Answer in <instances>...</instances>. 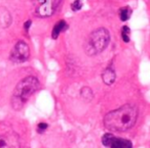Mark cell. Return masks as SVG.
<instances>
[{
  "mask_svg": "<svg viewBox=\"0 0 150 148\" xmlns=\"http://www.w3.org/2000/svg\"><path fill=\"white\" fill-rule=\"evenodd\" d=\"M31 24H32V22L30 21V20H29V21H27V22H26L25 24H24V29H25V30H26V31H27V32L29 31L30 27H31Z\"/></svg>",
  "mask_w": 150,
  "mask_h": 148,
  "instance_id": "obj_16",
  "label": "cell"
},
{
  "mask_svg": "<svg viewBox=\"0 0 150 148\" xmlns=\"http://www.w3.org/2000/svg\"><path fill=\"white\" fill-rule=\"evenodd\" d=\"M13 17L6 7L0 6V28H8L11 25Z\"/></svg>",
  "mask_w": 150,
  "mask_h": 148,
  "instance_id": "obj_8",
  "label": "cell"
},
{
  "mask_svg": "<svg viewBox=\"0 0 150 148\" xmlns=\"http://www.w3.org/2000/svg\"><path fill=\"white\" fill-rule=\"evenodd\" d=\"M29 57L30 48L28 44L25 41H18L11 52V55H9L11 60L16 64H22L27 61Z\"/></svg>",
  "mask_w": 150,
  "mask_h": 148,
  "instance_id": "obj_5",
  "label": "cell"
},
{
  "mask_svg": "<svg viewBox=\"0 0 150 148\" xmlns=\"http://www.w3.org/2000/svg\"><path fill=\"white\" fill-rule=\"evenodd\" d=\"M121 38L125 43H129L131 40V30L127 26H123L121 29Z\"/></svg>",
  "mask_w": 150,
  "mask_h": 148,
  "instance_id": "obj_13",
  "label": "cell"
},
{
  "mask_svg": "<svg viewBox=\"0 0 150 148\" xmlns=\"http://www.w3.org/2000/svg\"><path fill=\"white\" fill-rule=\"evenodd\" d=\"M102 80L104 82V84L107 85V86H111L115 82V80H116V74H115L114 68L111 66H107L104 70V72L102 73Z\"/></svg>",
  "mask_w": 150,
  "mask_h": 148,
  "instance_id": "obj_7",
  "label": "cell"
},
{
  "mask_svg": "<svg viewBox=\"0 0 150 148\" xmlns=\"http://www.w3.org/2000/svg\"><path fill=\"white\" fill-rule=\"evenodd\" d=\"M40 83L36 77L28 76L21 80L13 90L11 96V106L19 110L26 104L29 98L39 89Z\"/></svg>",
  "mask_w": 150,
  "mask_h": 148,
  "instance_id": "obj_2",
  "label": "cell"
},
{
  "mask_svg": "<svg viewBox=\"0 0 150 148\" xmlns=\"http://www.w3.org/2000/svg\"><path fill=\"white\" fill-rule=\"evenodd\" d=\"M47 128H48V125L46 123H39L37 125V132L39 134H42L43 132L46 131Z\"/></svg>",
  "mask_w": 150,
  "mask_h": 148,
  "instance_id": "obj_15",
  "label": "cell"
},
{
  "mask_svg": "<svg viewBox=\"0 0 150 148\" xmlns=\"http://www.w3.org/2000/svg\"><path fill=\"white\" fill-rule=\"evenodd\" d=\"M80 96H81V98L83 100L91 101L94 98V92H93V90L90 87H83L80 90Z\"/></svg>",
  "mask_w": 150,
  "mask_h": 148,
  "instance_id": "obj_12",
  "label": "cell"
},
{
  "mask_svg": "<svg viewBox=\"0 0 150 148\" xmlns=\"http://www.w3.org/2000/svg\"><path fill=\"white\" fill-rule=\"evenodd\" d=\"M137 119V107L132 104H125L106 113L104 126L109 132H125L135 126Z\"/></svg>",
  "mask_w": 150,
  "mask_h": 148,
  "instance_id": "obj_1",
  "label": "cell"
},
{
  "mask_svg": "<svg viewBox=\"0 0 150 148\" xmlns=\"http://www.w3.org/2000/svg\"><path fill=\"white\" fill-rule=\"evenodd\" d=\"M71 8L73 11H78L82 8V2L81 0H74L73 3L71 4Z\"/></svg>",
  "mask_w": 150,
  "mask_h": 148,
  "instance_id": "obj_14",
  "label": "cell"
},
{
  "mask_svg": "<svg viewBox=\"0 0 150 148\" xmlns=\"http://www.w3.org/2000/svg\"><path fill=\"white\" fill-rule=\"evenodd\" d=\"M110 42V33L106 28H98L91 32L83 44V50L86 55L95 56L103 52Z\"/></svg>",
  "mask_w": 150,
  "mask_h": 148,
  "instance_id": "obj_3",
  "label": "cell"
},
{
  "mask_svg": "<svg viewBox=\"0 0 150 148\" xmlns=\"http://www.w3.org/2000/svg\"><path fill=\"white\" fill-rule=\"evenodd\" d=\"M68 29V24L64 21V20H61V21L57 22L56 25L54 26L52 28V39H58V37L65 32L66 30Z\"/></svg>",
  "mask_w": 150,
  "mask_h": 148,
  "instance_id": "obj_9",
  "label": "cell"
},
{
  "mask_svg": "<svg viewBox=\"0 0 150 148\" xmlns=\"http://www.w3.org/2000/svg\"><path fill=\"white\" fill-rule=\"evenodd\" d=\"M132 8L129 6H123L119 9V17L121 22H127L132 17Z\"/></svg>",
  "mask_w": 150,
  "mask_h": 148,
  "instance_id": "obj_11",
  "label": "cell"
},
{
  "mask_svg": "<svg viewBox=\"0 0 150 148\" xmlns=\"http://www.w3.org/2000/svg\"><path fill=\"white\" fill-rule=\"evenodd\" d=\"M0 148H19L17 141L4 135H0Z\"/></svg>",
  "mask_w": 150,
  "mask_h": 148,
  "instance_id": "obj_10",
  "label": "cell"
},
{
  "mask_svg": "<svg viewBox=\"0 0 150 148\" xmlns=\"http://www.w3.org/2000/svg\"><path fill=\"white\" fill-rule=\"evenodd\" d=\"M35 15L39 17H48L54 13L58 1L56 0H32Z\"/></svg>",
  "mask_w": 150,
  "mask_h": 148,
  "instance_id": "obj_4",
  "label": "cell"
},
{
  "mask_svg": "<svg viewBox=\"0 0 150 148\" xmlns=\"http://www.w3.org/2000/svg\"><path fill=\"white\" fill-rule=\"evenodd\" d=\"M102 143L108 148H133V144L129 139L119 138L112 133H106L102 137Z\"/></svg>",
  "mask_w": 150,
  "mask_h": 148,
  "instance_id": "obj_6",
  "label": "cell"
}]
</instances>
